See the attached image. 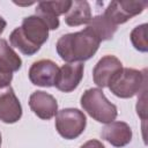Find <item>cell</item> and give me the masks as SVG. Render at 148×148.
I'll list each match as a JSON object with an SVG mask.
<instances>
[{
  "label": "cell",
  "mask_w": 148,
  "mask_h": 148,
  "mask_svg": "<svg viewBox=\"0 0 148 148\" xmlns=\"http://www.w3.org/2000/svg\"><path fill=\"white\" fill-rule=\"evenodd\" d=\"M99 44L98 37L87 27L77 32L62 35L56 43V50L66 62H82L97 52Z\"/></svg>",
  "instance_id": "cell-1"
},
{
  "label": "cell",
  "mask_w": 148,
  "mask_h": 148,
  "mask_svg": "<svg viewBox=\"0 0 148 148\" xmlns=\"http://www.w3.org/2000/svg\"><path fill=\"white\" fill-rule=\"evenodd\" d=\"M82 109L96 121L109 124L117 118V106L109 102L101 88L87 89L80 99Z\"/></svg>",
  "instance_id": "cell-2"
},
{
  "label": "cell",
  "mask_w": 148,
  "mask_h": 148,
  "mask_svg": "<svg viewBox=\"0 0 148 148\" xmlns=\"http://www.w3.org/2000/svg\"><path fill=\"white\" fill-rule=\"evenodd\" d=\"M146 87V69L123 67L110 81L108 88L120 98H131L139 94Z\"/></svg>",
  "instance_id": "cell-3"
},
{
  "label": "cell",
  "mask_w": 148,
  "mask_h": 148,
  "mask_svg": "<svg viewBox=\"0 0 148 148\" xmlns=\"http://www.w3.org/2000/svg\"><path fill=\"white\" fill-rule=\"evenodd\" d=\"M54 125L57 132L64 139L73 140L83 133L87 125V118L79 109L66 108L57 112Z\"/></svg>",
  "instance_id": "cell-4"
},
{
  "label": "cell",
  "mask_w": 148,
  "mask_h": 148,
  "mask_svg": "<svg viewBox=\"0 0 148 148\" xmlns=\"http://www.w3.org/2000/svg\"><path fill=\"white\" fill-rule=\"evenodd\" d=\"M148 6L147 1H111L104 12V16L114 25L123 24L132 17L141 14Z\"/></svg>",
  "instance_id": "cell-5"
},
{
  "label": "cell",
  "mask_w": 148,
  "mask_h": 148,
  "mask_svg": "<svg viewBox=\"0 0 148 148\" xmlns=\"http://www.w3.org/2000/svg\"><path fill=\"white\" fill-rule=\"evenodd\" d=\"M22 66V59L9 46L8 42L0 38V88L10 86L13 73L17 72Z\"/></svg>",
  "instance_id": "cell-6"
},
{
  "label": "cell",
  "mask_w": 148,
  "mask_h": 148,
  "mask_svg": "<svg viewBox=\"0 0 148 148\" xmlns=\"http://www.w3.org/2000/svg\"><path fill=\"white\" fill-rule=\"evenodd\" d=\"M59 73L58 65L50 59H42L35 61L29 68V80L32 84L38 87H53Z\"/></svg>",
  "instance_id": "cell-7"
},
{
  "label": "cell",
  "mask_w": 148,
  "mask_h": 148,
  "mask_svg": "<svg viewBox=\"0 0 148 148\" xmlns=\"http://www.w3.org/2000/svg\"><path fill=\"white\" fill-rule=\"evenodd\" d=\"M72 1H40L36 7V16H38L49 28V30H56L59 28V15H65Z\"/></svg>",
  "instance_id": "cell-8"
},
{
  "label": "cell",
  "mask_w": 148,
  "mask_h": 148,
  "mask_svg": "<svg viewBox=\"0 0 148 148\" xmlns=\"http://www.w3.org/2000/svg\"><path fill=\"white\" fill-rule=\"evenodd\" d=\"M22 117V106L10 86L0 88V120L14 124Z\"/></svg>",
  "instance_id": "cell-9"
},
{
  "label": "cell",
  "mask_w": 148,
  "mask_h": 148,
  "mask_svg": "<svg viewBox=\"0 0 148 148\" xmlns=\"http://www.w3.org/2000/svg\"><path fill=\"white\" fill-rule=\"evenodd\" d=\"M83 62H66L59 68L56 88L62 92H71L77 88L83 77Z\"/></svg>",
  "instance_id": "cell-10"
},
{
  "label": "cell",
  "mask_w": 148,
  "mask_h": 148,
  "mask_svg": "<svg viewBox=\"0 0 148 148\" xmlns=\"http://www.w3.org/2000/svg\"><path fill=\"white\" fill-rule=\"evenodd\" d=\"M123 68L121 61L111 54L102 57L92 69L94 83L99 88H105L109 86L111 79Z\"/></svg>",
  "instance_id": "cell-11"
},
{
  "label": "cell",
  "mask_w": 148,
  "mask_h": 148,
  "mask_svg": "<svg viewBox=\"0 0 148 148\" xmlns=\"http://www.w3.org/2000/svg\"><path fill=\"white\" fill-rule=\"evenodd\" d=\"M29 106L31 111L40 119L49 120L53 118L57 112H58V103L57 99L43 91V90H37L34 91L30 97H29Z\"/></svg>",
  "instance_id": "cell-12"
},
{
  "label": "cell",
  "mask_w": 148,
  "mask_h": 148,
  "mask_svg": "<svg viewBox=\"0 0 148 148\" xmlns=\"http://www.w3.org/2000/svg\"><path fill=\"white\" fill-rule=\"evenodd\" d=\"M101 136L111 146L120 148L128 145L132 140V128L125 121H111L102 128Z\"/></svg>",
  "instance_id": "cell-13"
},
{
  "label": "cell",
  "mask_w": 148,
  "mask_h": 148,
  "mask_svg": "<svg viewBox=\"0 0 148 148\" xmlns=\"http://www.w3.org/2000/svg\"><path fill=\"white\" fill-rule=\"evenodd\" d=\"M20 28L24 37L36 46L40 47L49 38L47 25L36 15L24 17Z\"/></svg>",
  "instance_id": "cell-14"
},
{
  "label": "cell",
  "mask_w": 148,
  "mask_h": 148,
  "mask_svg": "<svg viewBox=\"0 0 148 148\" xmlns=\"http://www.w3.org/2000/svg\"><path fill=\"white\" fill-rule=\"evenodd\" d=\"M91 20L90 5L86 0H74L65 14V23L69 27H79L82 24H88Z\"/></svg>",
  "instance_id": "cell-15"
},
{
  "label": "cell",
  "mask_w": 148,
  "mask_h": 148,
  "mask_svg": "<svg viewBox=\"0 0 148 148\" xmlns=\"http://www.w3.org/2000/svg\"><path fill=\"white\" fill-rule=\"evenodd\" d=\"M87 27L89 29H91V31L98 37V39L101 42L112 39L117 31V25L111 23L104 16V14L96 15V16L91 17V20L89 21Z\"/></svg>",
  "instance_id": "cell-16"
},
{
  "label": "cell",
  "mask_w": 148,
  "mask_h": 148,
  "mask_svg": "<svg viewBox=\"0 0 148 148\" xmlns=\"http://www.w3.org/2000/svg\"><path fill=\"white\" fill-rule=\"evenodd\" d=\"M9 43L12 46L16 47L21 53L25 54V56H34L35 53H37L39 51V46L34 45L32 43H30L21 31V28H15L12 34L9 35Z\"/></svg>",
  "instance_id": "cell-17"
},
{
  "label": "cell",
  "mask_w": 148,
  "mask_h": 148,
  "mask_svg": "<svg viewBox=\"0 0 148 148\" xmlns=\"http://www.w3.org/2000/svg\"><path fill=\"white\" fill-rule=\"evenodd\" d=\"M132 45L135 50L140 52H147L148 51V42H147V23H142L140 25H136L130 35Z\"/></svg>",
  "instance_id": "cell-18"
},
{
  "label": "cell",
  "mask_w": 148,
  "mask_h": 148,
  "mask_svg": "<svg viewBox=\"0 0 148 148\" xmlns=\"http://www.w3.org/2000/svg\"><path fill=\"white\" fill-rule=\"evenodd\" d=\"M80 148H105V146H104L99 140L91 139V140L84 142Z\"/></svg>",
  "instance_id": "cell-19"
},
{
  "label": "cell",
  "mask_w": 148,
  "mask_h": 148,
  "mask_svg": "<svg viewBox=\"0 0 148 148\" xmlns=\"http://www.w3.org/2000/svg\"><path fill=\"white\" fill-rule=\"evenodd\" d=\"M6 25H7V22H6V20H5L2 16H0V35L3 32V30H5Z\"/></svg>",
  "instance_id": "cell-20"
},
{
  "label": "cell",
  "mask_w": 148,
  "mask_h": 148,
  "mask_svg": "<svg viewBox=\"0 0 148 148\" xmlns=\"http://www.w3.org/2000/svg\"><path fill=\"white\" fill-rule=\"evenodd\" d=\"M1 143H2V138H1V133H0V147H1Z\"/></svg>",
  "instance_id": "cell-21"
}]
</instances>
